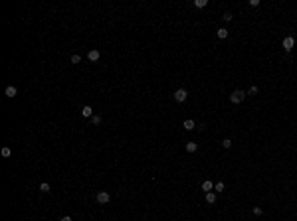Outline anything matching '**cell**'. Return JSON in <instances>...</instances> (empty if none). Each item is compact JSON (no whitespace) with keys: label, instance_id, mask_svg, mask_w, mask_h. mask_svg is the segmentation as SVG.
Segmentation results:
<instances>
[{"label":"cell","instance_id":"cell-13","mask_svg":"<svg viewBox=\"0 0 297 221\" xmlns=\"http://www.w3.org/2000/svg\"><path fill=\"white\" fill-rule=\"evenodd\" d=\"M40 192L48 193V192H50V184H48V182H42V184H40Z\"/></svg>","mask_w":297,"mask_h":221},{"label":"cell","instance_id":"cell-3","mask_svg":"<svg viewBox=\"0 0 297 221\" xmlns=\"http://www.w3.org/2000/svg\"><path fill=\"white\" fill-rule=\"evenodd\" d=\"M293 46H295V40H293L291 36H287V38L283 40V49H285V52H291Z\"/></svg>","mask_w":297,"mask_h":221},{"label":"cell","instance_id":"cell-23","mask_svg":"<svg viewBox=\"0 0 297 221\" xmlns=\"http://www.w3.org/2000/svg\"><path fill=\"white\" fill-rule=\"evenodd\" d=\"M254 213H255V215H261L264 211H261V207H254Z\"/></svg>","mask_w":297,"mask_h":221},{"label":"cell","instance_id":"cell-16","mask_svg":"<svg viewBox=\"0 0 297 221\" xmlns=\"http://www.w3.org/2000/svg\"><path fill=\"white\" fill-rule=\"evenodd\" d=\"M10 154H12V150H10L8 146H4V148H2V156H4V158H8Z\"/></svg>","mask_w":297,"mask_h":221},{"label":"cell","instance_id":"cell-2","mask_svg":"<svg viewBox=\"0 0 297 221\" xmlns=\"http://www.w3.org/2000/svg\"><path fill=\"white\" fill-rule=\"evenodd\" d=\"M186 97H188L186 89H176V91H175V101H178V103H184V101H186Z\"/></svg>","mask_w":297,"mask_h":221},{"label":"cell","instance_id":"cell-11","mask_svg":"<svg viewBox=\"0 0 297 221\" xmlns=\"http://www.w3.org/2000/svg\"><path fill=\"white\" fill-rule=\"evenodd\" d=\"M216 34H218V38H220V40H226L228 38V30L226 28H218Z\"/></svg>","mask_w":297,"mask_h":221},{"label":"cell","instance_id":"cell-15","mask_svg":"<svg viewBox=\"0 0 297 221\" xmlns=\"http://www.w3.org/2000/svg\"><path fill=\"white\" fill-rule=\"evenodd\" d=\"M224 188H226V186H224V182H218V184H214V190H216L218 193H220V192H224Z\"/></svg>","mask_w":297,"mask_h":221},{"label":"cell","instance_id":"cell-8","mask_svg":"<svg viewBox=\"0 0 297 221\" xmlns=\"http://www.w3.org/2000/svg\"><path fill=\"white\" fill-rule=\"evenodd\" d=\"M81 115H83V117H93V111H91L89 105H85V107L81 109Z\"/></svg>","mask_w":297,"mask_h":221},{"label":"cell","instance_id":"cell-19","mask_svg":"<svg viewBox=\"0 0 297 221\" xmlns=\"http://www.w3.org/2000/svg\"><path fill=\"white\" fill-rule=\"evenodd\" d=\"M222 146H224V148H230V146H232V140H230V138H224V140H222Z\"/></svg>","mask_w":297,"mask_h":221},{"label":"cell","instance_id":"cell-4","mask_svg":"<svg viewBox=\"0 0 297 221\" xmlns=\"http://www.w3.org/2000/svg\"><path fill=\"white\" fill-rule=\"evenodd\" d=\"M4 95H6V97H8V99H14L16 95H18V89H16L14 85H8V87H6V89H4Z\"/></svg>","mask_w":297,"mask_h":221},{"label":"cell","instance_id":"cell-5","mask_svg":"<svg viewBox=\"0 0 297 221\" xmlns=\"http://www.w3.org/2000/svg\"><path fill=\"white\" fill-rule=\"evenodd\" d=\"M99 57H101V52H99V49H89V53H87V59L89 61H99Z\"/></svg>","mask_w":297,"mask_h":221},{"label":"cell","instance_id":"cell-1","mask_svg":"<svg viewBox=\"0 0 297 221\" xmlns=\"http://www.w3.org/2000/svg\"><path fill=\"white\" fill-rule=\"evenodd\" d=\"M244 97H246L244 91H234V93L230 95V101H232L234 105H238V103H242V101H244Z\"/></svg>","mask_w":297,"mask_h":221},{"label":"cell","instance_id":"cell-20","mask_svg":"<svg viewBox=\"0 0 297 221\" xmlns=\"http://www.w3.org/2000/svg\"><path fill=\"white\" fill-rule=\"evenodd\" d=\"M255 93H258V87H255V85H252L250 91H248V95H255Z\"/></svg>","mask_w":297,"mask_h":221},{"label":"cell","instance_id":"cell-6","mask_svg":"<svg viewBox=\"0 0 297 221\" xmlns=\"http://www.w3.org/2000/svg\"><path fill=\"white\" fill-rule=\"evenodd\" d=\"M109 199H111V196H109L107 192H99L97 193V202L99 203H109Z\"/></svg>","mask_w":297,"mask_h":221},{"label":"cell","instance_id":"cell-9","mask_svg":"<svg viewBox=\"0 0 297 221\" xmlns=\"http://www.w3.org/2000/svg\"><path fill=\"white\" fill-rule=\"evenodd\" d=\"M196 142H186V152H190V154H194V152H196Z\"/></svg>","mask_w":297,"mask_h":221},{"label":"cell","instance_id":"cell-18","mask_svg":"<svg viewBox=\"0 0 297 221\" xmlns=\"http://www.w3.org/2000/svg\"><path fill=\"white\" fill-rule=\"evenodd\" d=\"M79 61H81V55H77V53L71 55V63H79Z\"/></svg>","mask_w":297,"mask_h":221},{"label":"cell","instance_id":"cell-7","mask_svg":"<svg viewBox=\"0 0 297 221\" xmlns=\"http://www.w3.org/2000/svg\"><path fill=\"white\" fill-rule=\"evenodd\" d=\"M202 190H204V192H210V190H214V184L212 182H210V180H204V182H202Z\"/></svg>","mask_w":297,"mask_h":221},{"label":"cell","instance_id":"cell-14","mask_svg":"<svg viewBox=\"0 0 297 221\" xmlns=\"http://www.w3.org/2000/svg\"><path fill=\"white\" fill-rule=\"evenodd\" d=\"M206 4H208V0H194V6H196V8H204Z\"/></svg>","mask_w":297,"mask_h":221},{"label":"cell","instance_id":"cell-17","mask_svg":"<svg viewBox=\"0 0 297 221\" xmlns=\"http://www.w3.org/2000/svg\"><path fill=\"white\" fill-rule=\"evenodd\" d=\"M91 122H93V124H101V117H99V115H93V117H91Z\"/></svg>","mask_w":297,"mask_h":221},{"label":"cell","instance_id":"cell-22","mask_svg":"<svg viewBox=\"0 0 297 221\" xmlns=\"http://www.w3.org/2000/svg\"><path fill=\"white\" fill-rule=\"evenodd\" d=\"M250 6H252V8H255V6H259V0H250Z\"/></svg>","mask_w":297,"mask_h":221},{"label":"cell","instance_id":"cell-21","mask_svg":"<svg viewBox=\"0 0 297 221\" xmlns=\"http://www.w3.org/2000/svg\"><path fill=\"white\" fill-rule=\"evenodd\" d=\"M222 18L226 20V22H230V20H232V14H230V12H224V16H222Z\"/></svg>","mask_w":297,"mask_h":221},{"label":"cell","instance_id":"cell-10","mask_svg":"<svg viewBox=\"0 0 297 221\" xmlns=\"http://www.w3.org/2000/svg\"><path fill=\"white\" fill-rule=\"evenodd\" d=\"M182 127L186 128V130H194V128H196V124H194V121H190V118H188V121H184Z\"/></svg>","mask_w":297,"mask_h":221},{"label":"cell","instance_id":"cell-12","mask_svg":"<svg viewBox=\"0 0 297 221\" xmlns=\"http://www.w3.org/2000/svg\"><path fill=\"white\" fill-rule=\"evenodd\" d=\"M206 202H208V203H214V202H216V193L208 192V193H206Z\"/></svg>","mask_w":297,"mask_h":221},{"label":"cell","instance_id":"cell-24","mask_svg":"<svg viewBox=\"0 0 297 221\" xmlns=\"http://www.w3.org/2000/svg\"><path fill=\"white\" fill-rule=\"evenodd\" d=\"M60 221H73V219H71V217L70 215H63V217H61V219Z\"/></svg>","mask_w":297,"mask_h":221}]
</instances>
